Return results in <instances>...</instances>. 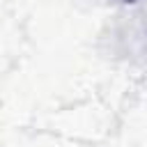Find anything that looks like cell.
Listing matches in <instances>:
<instances>
[{"label":"cell","instance_id":"1","mask_svg":"<svg viewBox=\"0 0 147 147\" xmlns=\"http://www.w3.org/2000/svg\"><path fill=\"white\" fill-rule=\"evenodd\" d=\"M122 2H138V0H122Z\"/></svg>","mask_w":147,"mask_h":147}]
</instances>
